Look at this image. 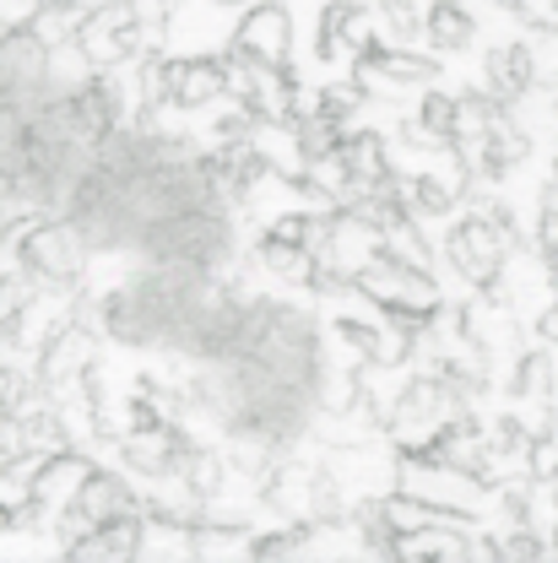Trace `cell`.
<instances>
[{
    "label": "cell",
    "instance_id": "f546056e",
    "mask_svg": "<svg viewBox=\"0 0 558 563\" xmlns=\"http://www.w3.org/2000/svg\"><path fill=\"white\" fill-rule=\"evenodd\" d=\"M526 472H532L537 483H554V477H558V439H554V433H543V439L532 444V461H526Z\"/></svg>",
    "mask_w": 558,
    "mask_h": 563
},
{
    "label": "cell",
    "instance_id": "7c38bea8",
    "mask_svg": "<svg viewBox=\"0 0 558 563\" xmlns=\"http://www.w3.org/2000/svg\"><path fill=\"white\" fill-rule=\"evenodd\" d=\"M233 49L261 60V66H287V55H293V16H287V5L282 0H255L244 11L239 33H233Z\"/></svg>",
    "mask_w": 558,
    "mask_h": 563
},
{
    "label": "cell",
    "instance_id": "d6a6232c",
    "mask_svg": "<svg viewBox=\"0 0 558 563\" xmlns=\"http://www.w3.org/2000/svg\"><path fill=\"white\" fill-rule=\"evenodd\" d=\"M0 450H17V412H0Z\"/></svg>",
    "mask_w": 558,
    "mask_h": 563
},
{
    "label": "cell",
    "instance_id": "e0dca14e",
    "mask_svg": "<svg viewBox=\"0 0 558 563\" xmlns=\"http://www.w3.org/2000/svg\"><path fill=\"white\" fill-rule=\"evenodd\" d=\"M44 401H50V396H44ZM44 401L17 412V450H22V455H39V461L70 450V428H66V418H61V407H44Z\"/></svg>",
    "mask_w": 558,
    "mask_h": 563
},
{
    "label": "cell",
    "instance_id": "603a6c76",
    "mask_svg": "<svg viewBox=\"0 0 558 563\" xmlns=\"http://www.w3.org/2000/svg\"><path fill=\"white\" fill-rule=\"evenodd\" d=\"M428 38H434V49H445V55H456V49L472 44V16L461 11V0H439V5L428 11Z\"/></svg>",
    "mask_w": 558,
    "mask_h": 563
},
{
    "label": "cell",
    "instance_id": "83f0119b",
    "mask_svg": "<svg viewBox=\"0 0 558 563\" xmlns=\"http://www.w3.org/2000/svg\"><path fill=\"white\" fill-rule=\"evenodd\" d=\"M548 553H554V548H548L532 526H515V531L499 542V559H510V563H532V559H548Z\"/></svg>",
    "mask_w": 558,
    "mask_h": 563
},
{
    "label": "cell",
    "instance_id": "d590c367",
    "mask_svg": "<svg viewBox=\"0 0 558 563\" xmlns=\"http://www.w3.org/2000/svg\"><path fill=\"white\" fill-rule=\"evenodd\" d=\"M548 201H558V157H554V185H548Z\"/></svg>",
    "mask_w": 558,
    "mask_h": 563
},
{
    "label": "cell",
    "instance_id": "277c9868",
    "mask_svg": "<svg viewBox=\"0 0 558 563\" xmlns=\"http://www.w3.org/2000/svg\"><path fill=\"white\" fill-rule=\"evenodd\" d=\"M456 412H467V401L450 390L445 374L428 368V374H413V379L402 385V396L391 401V433L402 439V450H407V444H428Z\"/></svg>",
    "mask_w": 558,
    "mask_h": 563
},
{
    "label": "cell",
    "instance_id": "5b68a950",
    "mask_svg": "<svg viewBox=\"0 0 558 563\" xmlns=\"http://www.w3.org/2000/svg\"><path fill=\"white\" fill-rule=\"evenodd\" d=\"M510 244H515V239L493 222L489 211H478V217H461V222L445 233V261L472 282V287H483V292H489L493 282H499V272H504Z\"/></svg>",
    "mask_w": 558,
    "mask_h": 563
},
{
    "label": "cell",
    "instance_id": "9c48e42d",
    "mask_svg": "<svg viewBox=\"0 0 558 563\" xmlns=\"http://www.w3.org/2000/svg\"><path fill=\"white\" fill-rule=\"evenodd\" d=\"M120 515H136V493L125 488V477L92 466V477L81 483L76 504L61 515V542H76L81 531H92V526H103V520H120Z\"/></svg>",
    "mask_w": 558,
    "mask_h": 563
},
{
    "label": "cell",
    "instance_id": "8d00e7d4",
    "mask_svg": "<svg viewBox=\"0 0 558 563\" xmlns=\"http://www.w3.org/2000/svg\"><path fill=\"white\" fill-rule=\"evenodd\" d=\"M217 5H244V0H217Z\"/></svg>",
    "mask_w": 558,
    "mask_h": 563
},
{
    "label": "cell",
    "instance_id": "d4e9b609",
    "mask_svg": "<svg viewBox=\"0 0 558 563\" xmlns=\"http://www.w3.org/2000/svg\"><path fill=\"white\" fill-rule=\"evenodd\" d=\"M304 548H309V526H293V531H261V537L244 542L250 559H293V553H304Z\"/></svg>",
    "mask_w": 558,
    "mask_h": 563
},
{
    "label": "cell",
    "instance_id": "1f68e13d",
    "mask_svg": "<svg viewBox=\"0 0 558 563\" xmlns=\"http://www.w3.org/2000/svg\"><path fill=\"white\" fill-rule=\"evenodd\" d=\"M537 331H543V336H548V342L558 347V303H554V309H543V314H537Z\"/></svg>",
    "mask_w": 558,
    "mask_h": 563
},
{
    "label": "cell",
    "instance_id": "f35d334b",
    "mask_svg": "<svg viewBox=\"0 0 558 563\" xmlns=\"http://www.w3.org/2000/svg\"><path fill=\"white\" fill-rule=\"evenodd\" d=\"M0 5H17V0H0Z\"/></svg>",
    "mask_w": 558,
    "mask_h": 563
},
{
    "label": "cell",
    "instance_id": "ffe728a7",
    "mask_svg": "<svg viewBox=\"0 0 558 563\" xmlns=\"http://www.w3.org/2000/svg\"><path fill=\"white\" fill-rule=\"evenodd\" d=\"M174 477L185 483V493H190L196 504H211L217 493L228 488V461L211 455V450H185L179 466H174Z\"/></svg>",
    "mask_w": 558,
    "mask_h": 563
},
{
    "label": "cell",
    "instance_id": "9a60e30c",
    "mask_svg": "<svg viewBox=\"0 0 558 563\" xmlns=\"http://www.w3.org/2000/svg\"><path fill=\"white\" fill-rule=\"evenodd\" d=\"M185 450H190V439H185L174 422H152V428L120 433V455H125V466L141 472V477H168Z\"/></svg>",
    "mask_w": 558,
    "mask_h": 563
},
{
    "label": "cell",
    "instance_id": "5bb4252c",
    "mask_svg": "<svg viewBox=\"0 0 558 563\" xmlns=\"http://www.w3.org/2000/svg\"><path fill=\"white\" fill-rule=\"evenodd\" d=\"M374 44H380V38H374L363 5H348V0H331V5H326L320 38H315V55H320V60H352V66H363V55H369Z\"/></svg>",
    "mask_w": 558,
    "mask_h": 563
},
{
    "label": "cell",
    "instance_id": "7a4b0ae2",
    "mask_svg": "<svg viewBox=\"0 0 558 563\" xmlns=\"http://www.w3.org/2000/svg\"><path fill=\"white\" fill-rule=\"evenodd\" d=\"M352 287H358L369 303H380L385 314H407V320H418V325H428V320L439 314V287L428 277V266L402 261L396 250H385L374 266H363Z\"/></svg>",
    "mask_w": 558,
    "mask_h": 563
},
{
    "label": "cell",
    "instance_id": "74e56055",
    "mask_svg": "<svg viewBox=\"0 0 558 563\" xmlns=\"http://www.w3.org/2000/svg\"><path fill=\"white\" fill-rule=\"evenodd\" d=\"M554 553H558V526H554Z\"/></svg>",
    "mask_w": 558,
    "mask_h": 563
},
{
    "label": "cell",
    "instance_id": "4fadbf2b",
    "mask_svg": "<svg viewBox=\"0 0 558 563\" xmlns=\"http://www.w3.org/2000/svg\"><path fill=\"white\" fill-rule=\"evenodd\" d=\"M146 531H152V520H141V515L103 520V526L81 531L76 542H66V559L70 563H136V559H146Z\"/></svg>",
    "mask_w": 558,
    "mask_h": 563
},
{
    "label": "cell",
    "instance_id": "2e32d148",
    "mask_svg": "<svg viewBox=\"0 0 558 563\" xmlns=\"http://www.w3.org/2000/svg\"><path fill=\"white\" fill-rule=\"evenodd\" d=\"M483 81H489L493 103H521V98L532 92V81H537V55H532V44H499V49H489Z\"/></svg>",
    "mask_w": 558,
    "mask_h": 563
},
{
    "label": "cell",
    "instance_id": "e575fe53",
    "mask_svg": "<svg viewBox=\"0 0 558 563\" xmlns=\"http://www.w3.org/2000/svg\"><path fill=\"white\" fill-rule=\"evenodd\" d=\"M11 531H17V509L0 498V537H11Z\"/></svg>",
    "mask_w": 558,
    "mask_h": 563
},
{
    "label": "cell",
    "instance_id": "ac0fdd59",
    "mask_svg": "<svg viewBox=\"0 0 558 563\" xmlns=\"http://www.w3.org/2000/svg\"><path fill=\"white\" fill-rule=\"evenodd\" d=\"M342 152H348L352 179H358V201L374 196V190H385V185L396 179V168H391V157H385V141L374 136V131H348Z\"/></svg>",
    "mask_w": 558,
    "mask_h": 563
},
{
    "label": "cell",
    "instance_id": "30bf717a",
    "mask_svg": "<svg viewBox=\"0 0 558 563\" xmlns=\"http://www.w3.org/2000/svg\"><path fill=\"white\" fill-rule=\"evenodd\" d=\"M50 66H55L50 33H39V27H6V33H0V92L22 98V92L44 87V81H50Z\"/></svg>",
    "mask_w": 558,
    "mask_h": 563
},
{
    "label": "cell",
    "instance_id": "3957f363",
    "mask_svg": "<svg viewBox=\"0 0 558 563\" xmlns=\"http://www.w3.org/2000/svg\"><path fill=\"white\" fill-rule=\"evenodd\" d=\"M92 477V461L87 455H50L33 466L28 488H22V504H17V531H61V515L76 504L81 483Z\"/></svg>",
    "mask_w": 558,
    "mask_h": 563
},
{
    "label": "cell",
    "instance_id": "44dd1931",
    "mask_svg": "<svg viewBox=\"0 0 558 563\" xmlns=\"http://www.w3.org/2000/svg\"><path fill=\"white\" fill-rule=\"evenodd\" d=\"M363 70H380L391 87H428L439 76V66L428 55H402V49H385V44H374L363 55Z\"/></svg>",
    "mask_w": 558,
    "mask_h": 563
},
{
    "label": "cell",
    "instance_id": "4316f807",
    "mask_svg": "<svg viewBox=\"0 0 558 563\" xmlns=\"http://www.w3.org/2000/svg\"><path fill=\"white\" fill-rule=\"evenodd\" d=\"M315 103H320V109H331L337 120H348V114L363 109V81H358V76H352V81H331V87H320V92H315Z\"/></svg>",
    "mask_w": 558,
    "mask_h": 563
},
{
    "label": "cell",
    "instance_id": "8fae6325",
    "mask_svg": "<svg viewBox=\"0 0 558 563\" xmlns=\"http://www.w3.org/2000/svg\"><path fill=\"white\" fill-rule=\"evenodd\" d=\"M222 92H228V60L222 55L163 60V103L168 109H207Z\"/></svg>",
    "mask_w": 558,
    "mask_h": 563
},
{
    "label": "cell",
    "instance_id": "f1b7e54d",
    "mask_svg": "<svg viewBox=\"0 0 558 563\" xmlns=\"http://www.w3.org/2000/svg\"><path fill=\"white\" fill-rule=\"evenodd\" d=\"M33 379L17 368V363H0V412H22L28 401H33Z\"/></svg>",
    "mask_w": 558,
    "mask_h": 563
},
{
    "label": "cell",
    "instance_id": "52a82bcc",
    "mask_svg": "<svg viewBox=\"0 0 558 563\" xmlns=\"http://www.w3.org/2000/svg\"><path fill=\"white\" fill-rule=\"evenodd\" d=\"M385 228L380 217H369L363 207H337L331 211V233H326V250H320V266L337 272L342 282H358L363 266H374L385 255Z\"/></svg>",
    "mask_w": 558,
    "mask_h": 563
},
{
    "label": "cell",
    "instance_id": "7402d4cb",
    "mask_svg": "<svg viewBox=\"0 0 558 563\" xmlns=\"http://www.w3.org/2000/svg\"><path fill=\"white\" fill-rule=\"evenodd\" d=\"M402 196H407L413 217H450V211L461 207V190L445 174H413V179H402Z\"/></svg>",
    "mask_w": 558,
    "mask_h": 563
},
{
    "label": "cell",
    "instance_id": "836d02e7",
    "mask_svg": "<svg viewBox=\"0 0 558 563\" xmlns=\"http://www.w3.org/2000/svg\"><path fill=\"white\" fill-rule=\"evenodd\" d=\"M504 5H510V11H521V16H532V22L548 11V0H504Z\"/></svg>",
    "mask_w": 558,
    "mask_h": 563
},
{
    "label": "cell",
    "instance_id": "d6986e66",
    "mask_svg": "<svg viewBox=\"0 0 558 563\" xmlns=\"http://www.w3.org/2000/svg\"><path fill=\"white\" fill-rule=\"evenodd\" d=\"M315 483H320V472H309V466H277L272 477H266V504H277L282 515H293V520H320V509H315Z\"/></svg>",
    "mask_w": 558,
    "mask_h": 563
},
{
    "label": "cell",
    "instance_id": "484cf974",
    "mask_svg": "<svg viewBox=\"0 0 558 563\" xmlns=\"http://www.w3.org/2000/svg\"><path fill=\"white\" fill-rule=\"evenodd\" d=\"M358 396H363V379H358L352 368H331V379H326V390H320V407H326L331 418H342Z\"/></svg>",
    "mask_w": 558,
    "mask_h": 563
},
{
    "label": "cell",
    "instance_id": "6da1fadb",
    "mask_svg": "<svg viewBox=\"0 0 558 563\" xmlns=\"http://www.w3.org/2000/svg\"><path fill=\"white\" fill-rule=\"evenodd\" d=\"M70 44H76V55L87 60V66H120V60H141V55H152V44H157V33L152 27H141L136 11H131V0H109V5H98V11H87L76 27H70Z\"/></svg>",
    "mask_w": 558,
    "mask_h": 563
},
{
    "label": "cell",
    "instance_id": "cb8c5ba5",
    "mask_svg": "<svg viewBox=\"0 0 558 563\" xmlns=\"http://www.w3.org/2000/svg\"><path fill=\"white\" fill-rule=\"evenodd\" d=\"M510 390L521 396V401H548L554 396V357L548 352H526L521 363H515V379H510Z\"/></svg>",
    "mask_w": 558,
    "mask_h": 563
},
{
    "label": "cell",
    "instance_id": "ba28073f",
    "mask_svg": "<svg viewBox=\"0 0 558 563\" xmlns=\"http://www.w3.org/2000/svg\"><path fill=\"white\" fill-rule=\"evenodd\" d=\"M98 363V336L87 331V325H61L44 352H39V396H50V401H61L70 385H81V374Z\"/></svg>",
    "mask_w": 558,
    "mask_h": 563
},
{
    "label": "cell",
    "instance_id": "8992f818",
    "mask_svg": "<svg viewBox=\"0 0 558 563\" xmlns=\"http://www.w3.org/2000/svg\"><path fill=\"white\" fill-rule=\"evenodd\" d=\"M17 261L44 282V287H66L87 272V239L76 222H33Z\"/></svg>",
    "mask_w": 558,
    "mask_h": 563
},
{
    "label": "cell",
    "instance_id": "4dcf8cb0",
    "mask_svg": "<svg viewBox=\"0 0 558 563\" xmlns=\"http://www.w3.org/2000/svg\"><path fill=\"white\" fill-rule=\"evenodd\" d=\"M131 11H136L141 27H152V33L163 38V22H168V0H131Z\"/></svg>",
    "mask_w": 558,
    "mask_h": 563
}]
</instances>
